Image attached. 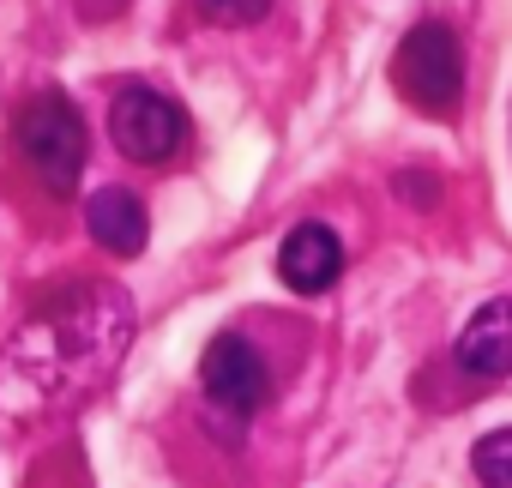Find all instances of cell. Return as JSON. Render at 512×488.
Wrapping results in <instances>:
<instances>
[{
    "label": "cell",
    "mask_w": 512,
    "mask_h": 488,
    "mask_svg": "<svg viewBox=\"0 0 512 488\" xmlns=\"http://www.w3.org/2000/svg\"><path fill=\"white\" fill-rule=\"evenodd\" d=\"M392 79H398V91H404L410 109L440 115V121L458 115V97H464V55H458V37H452L440 19L416 25V31L398 43V55H392Z\"/></svg>",
    "instance_id": "obj_3"
},
{
    "label": "cell",
    "mask_w": 512,
    "mask_h": 488,
    "mask_svg": "<svg viewBox=\"0 0 512 488\" xmlns=\"http://www.w3.org/2000/svg\"><path fill=\"white\" fill-rule=\"evenodd\" d=\"M85 223H91V241L115 260L145 254V241H151V217H145L139 193H127V187H97L85 205Z\"/></svg>",
    "instance_id": "obj_8"
},
{
    "label": "cell",
    "mask_w": 512,
    "mask_h": 488,
    "mask_svg": "<svg viewBox=\"0 0 512 488\" xmlns=\"http://www.w3.org/2000/svg\"><path fill=\"white\" fill-rule=\"evenodd\" d=\"M344 272V248H338V235L326 223H296L284 235V248H278V278L296 290V296H326Z\"/></svg>",
    "instance_id": "obj_6"
},
{
    "label": "cell",
    "mask_w": 512,
    "mask_h": 488,
    "mask_svg": "<svg viewBox=\"0 0 512 488\" xmlns=\"http://www.w3.org/2000/svg\"><path fill=\"white\" fill-rule=\"evenodd\" d=\"M109 139H115V151H121L127 163H169V157L181 151V139H187V115H181V103H169L163 91L127 85V91H115V103H109Z\"/></svg>",
    "instance_id": "obj_5"
},
{
    "label": "cell",
    "mask_w": 512,
    "mask_h": 488,
    "mask_svg": "<svg viewBox=\"0 0 512 488\" xmlns=\"http://www.w3.org/2000/svg\"><path fill=\"white\" fill-rule=\"evenodd\" d=\"M398 187H404V193H410L416 205H434V199H440V187H434V181L422 187V181H416V169H404V175H398Z\"/></svg>",
    "instance_id": "obj_11"
},
{
    "label": "cell",
    "mask_w": 512,
    "mask_h": 488,
    "mask_svg": "<svg viewBox=\"0 0 512 488\" xmlns=\"http://www.w3.org/2000/svg\"><path fill=\"white\" fill-rule=\"evenodd\" d=\"M13 145H19L25 169H31L49 193H61V199H67V193L79 187L91 139H85L79 109H73L61 91H43V97H31V103L19 109V121H13Z\"/></svg>",
    "instance_id": "obj_2"
},
{
    "label": "cell",
    "mask_w": 512,
    "mask_h": 488,
    "mask_svg": "<svg viewBox=\"0 0 512 488\" xmlns=\"http://www.w3.org/2000/svg\"><path fill=\"white\" fill-rule=\"evenodd\" d=\"M133 344V302L115 284H73L0 344V416H55L85 404Z\"/></svg>",
    "instance_id": "obj_1"
},
{
    "label": "cell",
    "mask_w": 512,
    "mask_h": 488,
    "mask_svg": "<svg viewBox=\"0 0 512 488\" xmlns=\"http://www.w3.org/2000/svg\"><path fill=\"white\" fill-rule=\"evenodd\" d=\"M470 464H476V482L482 488H512V428L482 434L476 452H470Z\"/></svg>",
    "instance_id": "obj_9"
},
{
    "label": "cell",
    "mask_w": 512,
    "mask_h": 488,
    "mask_svg": "<svg viewBox=\"0 0 512 488\" xmlns=\"http://www.w3.org/2000/svg\"><path fill=\"white\" fill-rule=\"evenodd\" d=\"M458 368L476 380H506L512 374V296H494L470 314V326L458 332Z\"/></svg>",
    "instance_id": "obj_7"
},
{
    "label": "cell",
    "mask_w": 512,
    "mask_h": 488,
    "mask_svg": "<svg viewBox=\"0 0 512 488\" xmlns=\"http://www.w3.org/2000/svg\"><path fill=\"white\" fill-rule=\"evenodd\" d=\"M199 386H205L211 416H229L235 428L272 398V374H266L260 350H253L241 332H217V338L205 344V356H199Z\"/></svg>",
    "instance_id": "obj_4"
},
{
    "label": "cell",
    "mask_w": 512,
    "mask_h": 488,
    "mask_svg": "<svg viewBox=\"0 0 512 488\" xmlns=\"http://www.w3.org/2000/svg\"><path fill=\"white\" fill-rule=\"evenodd\" d=\"M193 7H199V19H211L223 31H247V25L272 19V0H193Z\"/></svg>",
    "instance_id": "obj_10"
}]
</instances>
